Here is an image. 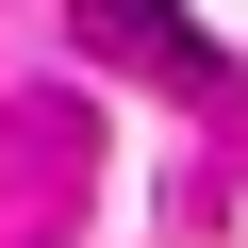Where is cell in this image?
<instances>
[{
  "label": "cell",
  "instance_id": "6da1fadb",
  "mask_svg": "<svg viewBox=\"0 0 248 248\" xmlns=\"http://www.w3.org/2000/svg\"><path fill=\"white\" fill-rule=\"evenodd\" d=\"M83 17H99L116 50H133V66H166V83H199V66H215V33L182 17V0H83Z\"/></svg>",
  "mask_w": 248,
  "mask_h": 248
}]
</instances>
